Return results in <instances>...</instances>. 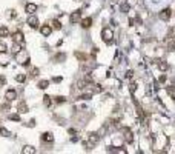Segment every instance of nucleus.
<instances>
[{
	"mask_svg": "<svg viewBox=\"0 0 175 154\" xmlns=\"http://www.w3.org/2000/svg\"><path fill=\"white\" fill-rule=\"evenodd\" d=\"M123 134H124V140L129 142V143H131V142L134 140V136H132V131L129 130V128H123Z\"/></svg>",
	"mask_w": 175,
	"mask_h": 154,
	"instance_id": "0eeeda50",
	"label": "nucleus"
},
{
	"mask_svg": "<svg viewBox=\"0 0 175 154\" xmlns=\"http://www.w3.org/2000/svg\"><path fill=\"white\" fill-rule=\"evenodd\" d=\"M5 82H6V80H5V77H2V76H0V86H2L3 83H5Z\"/></svg>",
	"mask_w": 175,
	"mask_h": 154,
	"instance_id": "473e14b6",
	"label": "nucleus"
},
{
	"mask_svg": "<svg viewBox=\"0 0 175 154\" xmlns=\"http://www.w3.org/2000/svg\"><path fill=\"white\" fill-rule=\"evenodd\" d=\"M80 19H82V11H74V13L71 14V17H69V22L72 25H75V23H78L80 22Z\"/></svg>",
	"mask_w": 175,
	"mask_h": 154,
	"instance_id": "39448f33",
	"label": "nucleus"
},
{
	"mask_svg": "<svg viewBox=\"0 0 175 154\" xmlns=\"http://www.w3.org/2000/svg\"><path fill=\"white\" fill-rule=\"evenodd\" d=\"M101 39H103V42L106 43H112V40H114V31L111 28H105L103 29V32H101Z\"/></svg>",
	"mask_w": 175,
	"mask_h": 154,
	"instance_id": "f03ea898",
	"label": "nucleus"
},
{
	"mask_svg": "<svg viewBox=\"0 0 175 154\" xmlns=\"http://www.w3.org/2000/svg\"><path fill=\"white\" fill-rule=\"evenodd\" d=\"M160 19H161L163 22H167L170 19V8H166V9H163L161 13H160Z\"/></svg>",
	"mask_w": 175,
	"mask_h": 154,
	"instance_id": "423d86ee",
	"label": "nucleus"
},
{
	"mask_svg": "<svg viewBox=\"0 0 175 154\" xmlns=\"http://www.w3.org/2000/svg\"><path fill=\"white\" fill-rule=\"evenodd\" d=\"M132 74H134V73H132V69H129L128 73H126V79H131V77H132Z\"/></svg>",
	"mask_w": 175,
	"mask_h": 154,
	"instance_id": "7c9ffc66",
	"label": "nucleus"
},
{
	"mask_svg": "<svg viewBox=\"0 0 175 154\" xmlns=\"http://www.w3.org/2000/svg\"><path fill=\"white\" fill-rule=\"evenodd\" d=\"M8 119L9 120H16V122H20V116H18V114H9Z\"/></svg>",
	"mask_w": 175,
	"mask_h": 154,
	"instance_id": "412c9836",
	"label": "nucleus"
},
{
	"mask_svg": "<svg viewBox=\"0 0 175 154\" xmlns=\"http://www.w3.org/2000/svg\"><path fill=\"white\" fill-rule=\"evenodd\" d=\"M48 85H49V82H48V80H40L39 83H37V86H39L40 89H46V88H48Z\"/></svg>",
	"mask_w": 175,
	"mask_h": 154,
	"instance_id": "f3484780",
	"label": "nucleus"
},
{
	"mask_svg": "<svg viewBox=\"0 0 175 154\" xmlns=\"http://www.w3.org/2000/svg\"><path fill=\"white\" fill-rule=\"evenodd\" d=\"M16 80L18 82V83H23V82L26 80V76H25V74H18V76L16 77Z\"/></svg>",
	"mask_w": 175,
	"mask_h": 154,
	"instance_id": "aec40b11",
	"label": "nucleus"
},
{
	"mask_svg": "<svg viewBox=\"0 0 175 154\" xmlns=\"http://www.w3.org/2000/svg\"><path fill=\"white\" fill-rule=\"evenodd\" d=\"M22 153L23 154H32V153H36V148L34 146H29V145H26L23 149H22Z\"/></svg>",
	"mask_w": 175,
	"mask_h": 154,
	"instance_id": "4468645a",
	"label": "nucleus"
},
{
	"mask_svg": "<svg viewBox=\"0 0 175 154\" xmlns=\"http://www.w3.org/2000/svg\"><path fill=\"white\" fill-rule=\"evenodd\" d=\"M52 25H54L55 29H62V23H60L59 20H54V22H52Z\"/></svg>",
	"mask_w": 175,
	"mask_h": 154,
	"instance_id": "bb28decb",
	"label": "nucleus"
},
{
	"mask_svg": "<svg viewBox=\"0 0 175 154\" xmlns=\"http://www.w3.org/2000/svg\"><path fill=\"white\" fill-rule=\"evenodd\" d=\"M64 59H66V54H64V52H60V54L54 56V60H55V62H63Z\"/></svg>",
	"mask_w": 175,
	"mask_h": 154,
	"instance_id": "2eb2a0df",
	"label": "nucleus"
},
{
	"mask_svg": "<svg viewBox=\"0 0 175 154\" xmlns=\"http://www.w3.org/2000/svg\"><path fill=\"white\" fill-rule=\"evenodd\" d=\"M5 99H8V100L17 99V91H16V89H8V91L5 93Z\"/></svg>",
	"mask_w": 175,
	"mask_h": 154,
	"instance_id": "1a4fd4ad",
	"label": "nucleus"
},
{
	"mask_svg": "<svg viewBox=\"0 0 175 154\" xmlns=\"http://www.w3.org/2000/svg\"><path fill=\"white\" fill-rule=\"evenodd\" d=\"M166 91H167V94H169L170 97H174V99H175V86H167Z\"/></svg>",
	"mask_w": 175,
	"mask_h": 154,
	"instance_id": "a211bd4d",
	"label": "nucleus"
},
{
	"mask_svg": "<svg viewBox=\"0 0 175 154\" xmlns=\"http://www.w3.org/2000/svg\"><path fill=\"white\" fill-rule=\"evenodd\" d=\"M37 76H39V68H34L31 73H29V77L34 79V77H37Z\"/></svg>",
	"mask_w": 175,
	"mask_h": 154,
	"instance_id": "b1692460",
	"label": "nucleus"
},
{
	"mask_svg": "<svg viewBox=\"0 0 175 154\" xmlns=\"http://www.w3.org/2000/svg\"><path fill=\"white\" fill-rule=\"evenodd\" d=\"M75 57H77V59H80V60H83V62H86V56L85 54H83V52H75Z\"/></svg>",
	"mask_w": 175,
	"mask_h": 154,
	"instance_id": "4be33fe9",
	"label": "nucleus"
},
{
	"mask_svg": "<svg viewBox=\"0 0 175 154\" xmlns=\"http://www.w3.org/2000/svg\"><path fill=\"white\" fill-rule=\"evenodd\" d=\"M13 40H14V43H18V45H22L23 46L25 45V39H23V32L18 29V31H16L13 34Z\"/></svg>",
	"mask_w": 175,
	"mask_h": 154,
	"instance_id": "7ed1b4c3",
	"label": "nucleus"
},
{
	"mask_svg": "<svg viewBox=\"0 0 175 154\" xmlns=\"http://www.w3.org/2000/svg\"><path fill=\"white\" fill-rule=\"evenodd\" d=\"M26 23H28L29 28H39V19H37L34 14H29V17H28V20H26Z\"/></svg>",
	"mask_w": 175,
	"mask_h": 154,
	"instance_id": "20e7f679",
	"label": "nucleus"
},
{
	"mask_svg": "<svg viewBox=\"0 0 175 154\" xmlns=\"http://www.w3.org/2000/svg\"><path fill=\"white\" fill-rule=\"evenodd\" d=\"M2 110H9V103H5V105L2 106Z\"/></svg>",
	"mask_w": 175,
	"mask_h": 154,
	"instance_id": "72a5a7b5",
	"label": "nucleus"
},
{
	"mask_svg": "<svg viewBox=\"0 0 175 154\" xmlns=\"http://www.w3.org/2000/svg\"><path fill=\"white\" fill-rule=\"evenodd\" d=\"M54 100H55V102H57V103H63V102H64V97H62V96H59V97H55V99H54Z\"/></svg>",
	"mask_w": 175,
	"mask_h": 154,
	"instance_id": "cd10ccee",
	"label": "nucleus"
},
{
	"mask_svg": "<svg viewBox=\"0 0 175 154\" xmlns=\"http://www.w3.org/2000/svg\"><path fill=\"white\" fill-rule=\"evenodd\" d=\"M51 31H52L51 26H48V25H43L40 28V34L43 36V37H49V36H51Z\"/></svg>",
	"mask_w": 175,
	"mask_h": 154,
	"instance_id": "6e6552de",
	"label": "nucleus"
},
{
	"mask_svg": "<svg viewBox=\"0 0 175 154\" xmlns=\"http://www.w3.org/2000/svg\"><path fill=\"white\" fill-rule=\"evenodd\" d=\"M120 11H121V13H128V11H129V3L128 2H121Z\"/></svg>",
	"mask_w": 175,
	"mask_h": 154,
	"instance_id": "dca6fc26",
	"label": "nucleus"
},
{
	"mask_svg": "<svg viewBox=\"0 0 175 154\" xmlns=\"http://www.w3.org/2000/svg\"><path fill=\"white\" fill-rule=\"evenodd\" d=\"M158 80H160V82H164V80H166V76H164V74H163V76H161V77H160V79H158Z\"/></svg>",
	"mask_w": 175,
	"mask_h": 154,
	"instance_id": "f704fd0d",
	"label": "nucleus"
},
{
	"mask_svg": "<svg viewBox=\"0 0 175 154\" xmlns=\"http://www.w3.org/2000/svg\"><path fill=\"white\" fill-rule=\"evenodd\" d=\"M158 66H160V69H161V71H166L167 68H169V65H167L166 62H160V63H158Z\"/></svg>",
	"mask_w": 175,
	"mask_h": 154,
	"instance_id": "5701e85b",
	"label": "nucleus"
},
{
	"mask_svg": "<svg viewBox=\"0 0 175 154\" xmlns=\"http://www.w3.org/2000/svg\"><path fill=\"white\" fill-rule=\"evenodd\" d=\"M54 82H57V83H59V82H62V77H54Z\"/></svg>",
	"mask_w": 175,
	"mask_h": 154,
	"instance_id": "c9c22d12",
	"label": "nucleus"
},
{
	"mask_svg": "<svg viewBox=\"0 0 175 154\" xmlns=\"http://www.w3.org/2000/svg\"><path fill=\"white\" fill-rule=\"evenodd\" d=\"M0 134H2V136H9V133H8V131H6L5 128H2V130H0Z\"/></svg>",
	"mask_w": 175,
	"mask_h": 154,
	"instance_id": "c756f323",
	"label": "nucleus"
},
{
	"mask_svg": "<svg viewBox=\"0 0 175 154\" xmlns=\"http://www.w3.org/2000/svg\"><path fill=\"white\" fill-rule=\"evenodd\" d=\"M41 142H48V143L54 142V136H52V133H43V134H41Z\"/></svg>",
	"mask_w": 175,
	"mask_h": 154,
	"instance_id": "9d476101",
	"label": "nucleus"
},
{
	"mask_svg": "<svg viewBox=\"0 0 175 154\" xmlns=\"http://www.w3.org/2000/svg\"><path fill=\"white\" fill-rule=\"evenodd\" d=\"M129 89H131V93L134 94V93H135V89H137V85H135V83H131V85H129Z\"/></svg>",
	"mask_w": 175,
	"mask_h": 154,
	"instance_id": "c85d7f7f",
	"label": "nucleus"
},
{
	"mask_svg": "<svg viewBox=\"0 0 175 154\" xmlns=\"http://www.w3.org/2000/svg\"><path fill=\"white\" fill-rule=\"evenodd\" d=\"M98 140H100V136H98L97 133H91L89 137H88V142L85 143V146H86L88 149H89V148H94V146L98 143Z\"/></svg>",
	"mask_w": 175,
	"mask_h": 154,
	"instance_id": "f257e3e1",
	"label": "nucleus"
},
{
	"mask_svg": "<svg viewBox=\"0 0 175 154\" xmlns=\"http://www.w3.org/2000/svg\"><path fill=\"white\" fill-rule=\"evenodd\" d=\"M17 110L20 111V112H28V111H29V110H28V105H26L25 100H20V102H18V105H17Z\"/></svg>",
	"mask_w": 175,
	"mask_h": 154,
	"instance_id": "9b49d317",
	"label": "nucleus"
},
{
	"mask_svg": "<svg viewBox=\"0 0 175 154\" xmlns=\"http://www.w3.org/2000/svg\"><path fill=\"white\" fill-rule=\"evenodd\" d=\"M34 125H36V120H34V119H31V120H29V122H28V126H34Z\"/></svg>",
	"mask_w": 175,
	"mask_h": 154,
	"instance_id": "2f4dec72",
	"label": "nucleus"
},
{
	"mask_svg": "<svg viewBox=\"0 0 175 154\" xmlns=\"http://www.w3.org/2000/svg\"><path fill=\"white\" fill-rule=\"evenodd\" d=\"M80 25H82L83 28H89V26L92 25V17H86V19H83Z\"/></svg>",
	"mask_w": 175,
	"mask_h": 154,
	"instance_id": "ddd939ff",
	"label": "nucleus"
},
{
	"mask_svg": "<svg viewBox=\"0 0 175 154\" xmlns=\"http://www.w3.org/2000/svg\"><path fill=\"white\" fill-rule=\"evenodd\" d=\"M37 11V5L36 3H28V5H26V13L28 14H34Z\"/></svg>",
	"mask_w": 175,
	"mask_h": 154,
	"instance_id": "f8f14e48",
	"label": "nucleus"
},
{
	"mask_svg": "<svg viewBox=\"0 0 175 154\" xmlns=\"http://www.w3.org/2000/svg\"><path fill=\"white\" fill-rule=\"evenodd\" d=\"M6 50H8V46H6V43L0 42V54H2V52H6Z\"/></svg>",
	"mask_w": 175,
	"mask_h": 154,
	"instance_id": "a878e982",
	"label": "nucleus"
},
{
	"mask_svg": "<svg viewBox=\"0 0 175 154\" xmlns=\"http://www.w3.org/2000/svg\"><path fill=\"white\" fill-rule=\"evenodd\" d=\"M43 105H45V106H49V105H51V97H49V96L43 97Z\"/></svg>",
	"mask_w": 175,
	"mask_h": 154,
	"instance_id": "393cba45",
	"label": "nucleus"
},
{
	"mask_svg": "<svg viewBox=\"0 0 175 154\" xmlns=\"http://www.w3.org/2000/svg\"><path fill=\"white\" fill-rule=\"evenodd\" d=\"M8 34H9L8 28H6V26H2V28H0V37H6Z\"/></svg>",
	"mask_w": 175,
	"mask_h": 154,
	"instance_id": "6ab92c4d",
	"label": "nucleus"
}]
</instances>
